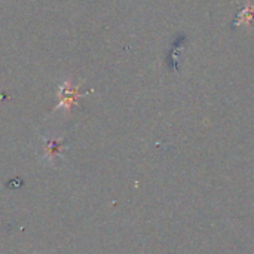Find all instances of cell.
<instances>
[{
	"instance_id": "6da1fadb",
	"label": "cell",
	"mask_w": 254,
	"mask_h": 254,
	"mask_svg": "<svg viewBox=\"0 0 254 254\" xmlns=\"http://www.w3.org/2000/svg\"><path fill=\"white\" fill-rule=\"evenodd\" d=\"M254 19V7L252 6V3L249 1L244 9L238 13L237 19H235V25H240V24H246V25H250V22Z\"/></svg>"
}]
</instances>
